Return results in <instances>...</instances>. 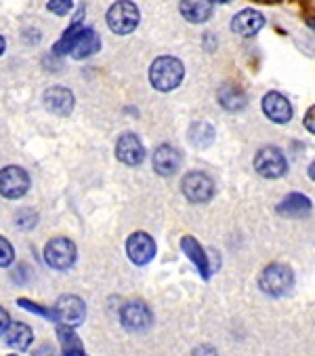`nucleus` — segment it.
I'll use <instances>...</instances> for the list:
<instances>
[{"label": "nucleus", "mask_w": 315, "mask_h": 356, "mask_svg": "<svg viewBox=\"0 0 315 356\" xmlns=\"http://www.w3.org/2000/svg\"><path fill=\"white\" fill-rule=\"evenodd\" d=\"M185 76V67L177 57L164 55V57H158L151 67H149V83L158 89V91H175L181 81Z\"/></svg>", "instance_id": "obj_1"}, {"label": "nucleus", "mask_w": 315, "mask_h": 356, "mask_svg": "<svg viewBox=\"0 0 315 356\" xmlns=\"http://www.w3.org/2000/svg\"><path fill=\"white\" fill-rule=\"evenodd\" d=\"M259 287L271 298H282L294 287V272L286 264H269L259 276Z\"/></svg>", "instance_id": "obj_2"}, {"label": "nucleus", "mask_w": 315, "mask_h": 356, "mask_svg": "<svg viewBox=\"0 0 315 356\" xmlns=\"http://www.w3.org/2000/svg\"><path fill=\"white\" fill-rule=\"evenodd\" d=\"M139 19H141L139 9L130 0H118L108 11V26L114 34H120V36L135 32V28L139 26Z\"/></svg>", "instance_id": "obj_3"}, {"label": "nucleus", "mask_w": 315, "mask_h": 356, "mask_svg": "<svg viewBox=\"0 0 315 356\" xmlns=\"http://www.w3.org/2000/svg\"><path fill=\"white\" fill-rule=\"evenodd\" d=\"M255 169H257L259 175H263L267 179H278L282 175H286L288 161H286V156H284V152L280 148L265 146L255 156Z\"/></svg>", "instance_id": "obj_4"}, {"label": "nucleus", "mask_w": 315, "mask_h": 356, "mask_svg": "<svg viewBox=\"0 0 315 356\" xmlns=\"http://www.w3.org/2000/svg\"><path fill=\"white\" fill-rule=\"evenodd\" d=\"M44 261L53 270H67L76 261V245L69 238H53L44 247Z\"/></svg>", "instance_id": "obj_5"}, {"label": "nucleus", "mask_w": 315, "mask_h": 356, "mask_svg": "<svg viewBox=\"0 0 315 356\" xmlns=\"http://www.w3.org/2000/svg\"><path fill=\"white\" fill-rule=\"evenodd\" d=\"M120 323L130 333H143V331H147L151 327L153 314L147 308V304L135 300V302H128V304L122 306V310H120Z\"/></svg>", "instance_id": "obj_6"}, {"label": "nucleus", "mask_w": 315, "mask_h": 356, "mask_svg": "<svg viewBox=\"0 0 315 356\" xmlns=\"http://www.w3.org/2000/svg\"><path fill=\"white\" fill-rule=\"evenodd\" d=\"M55 318L65 327H80L87 316V306L78 296H61L55 304Z\"/></svg>", "instance_id": "obj_7"}, {"label": "nucleus", "mask_w": 315, "mask_h": 356, "mask_svg": "<svg viewBox=\"0 0 315 356\" xmlns=\"http://www.w3.org/2000/svg\"><path fill=\"white\" fill-rule=\"evenodd\" d=\"M181 190L185 194V198L189 202H208L212 196H214V184L212 179L206 175V173H200V171H191L183 177L181 181Z\"/></svg>", "instance_id": "obj_8"}, {"label": "nucleus", "mask_w": 315, "mask_h": 356, "mask_svg": "<svg viewBox=\"0 0 315 356\" xmlns=\"http://www.w3.org/2000/svg\"><path fill=\"white\" fill-rule=\"evenodd\" d=\"M30 188V175L22 167H5L0 171V194L5 198H22Z\"/></svg>", "instance_id": "obj_9"}, {"label": "nucleus", "mask_w": 315, "mask_h": 356, "mask_svg": "<svg viewBox=\"0 0 315 356\" xmlns=\"http://www.w3.org/2000/svg\"><path fill=\"white\" fill-rule=\"evenodd\" d=\"M126 255L135 266H147L155 257V243L145 232H135L126 241Z\"/></svg>", "instance_id": "obj_10"}, {"label": "nucleus", "mask_w": 315, "mask_h": 356, "mask_svg": "<svg viewBox=\"0 0 315 356\" xmlns=\"http://www.w3.org/2000/svg\"><path fill=\"white\" fill-rule=\"evenodd\" d=\"M116 159L128 167H137L145 161V148L135 133H124L116 144Z\"/></svg>", "instance_id": "obj_11"}, {"label": "nucleus", "mask_w": 315, "mask_h": 356, "mask_svg": "<svg viewBox=\"0 0 315 356\" xmlns=\"http://www.w3.org/2000/svg\"><path fill=\"white\" fill-rule=\"evenodd\" d=\"M181 163H183V154L175 146L162 144L153 152V169H155L158 175H162V177L175 175L181 169Z\"/></svg>", "instance_id": "obj_12"}, {"label": "nucleus", "mask_w": 315, "mask_h": 356, "mask_svg": "<svg viewBox=\"0 0 315 356\" xmlns=\"http://www.w3.org/2000/svg\"><path fill=\"white\" fill-rule=\"evenodd\" d=\"M263 112L269 120L278 122V124H286L292 118V104L288 102V97H284L278 91H269L263 97Z\"/></svg>", "instance_id": "obj_13"}, {"label": "nucleus", "mask_w": 315, "mask_h": 356, "mask_svg": "<svg viewBox=\"0 0 315 356\" xmlns=\"http://www.w3.org/2000/svg\"><path fill=\"white\" fill-rule=\"evenodd\" d=\"M263 26H265V17L255 9H244L231 19V30L238 36H244V38L259 34V30Z\"/></svg>", "instance_id": "obj_14"}, {"label": "nucleus", "mask_w": 315, "mask_h": 356, "mask_svg": "<svg viewBox=\"0 0 315 356\" xmlns=\"http://www.w3.org/2000/svg\"><path fill=\"white\" fill-rule=\"evenodd\" d=\"M44 106L57 116H69L74 110V93L65 87H51L44 91Z\"/></svg>", "instance_id": "obj_15"}, {"label": "nucleus", "mask_w": 315, "mask_h": 356, "mask_svg": "<svg viewBox=\"0 0 315 356\" xmlns=\"http://www.w3.org/2000/svg\"><path fill=\"white\" fill-rule=\"evenodd\" d=\"M181 249L191 259V264L196 266V270L200 272V276L208 280L210 278V261H208V255L202 249V245L194 236H183L181 238Z\"/></svg>", "instance_id": "obj_16"}, {"label": "nucleus", "mask_w": 315, "mask_h": 356, "mask_svg": "<svg viewBox=\"0 0 315 356\" xmlns=\"http://www.w3.org/2000/svg\"><path fill=\"white\" fill-rule=\"evenodd\" d=\"M216 99L219 104L229 110V112H240L246 108V93L242 91V87L233 85V83H225L219 87V93H216Z\"/></svg>", "instance_id": "obj_17"}, {"label": "nucleus", "mask_w": 315, "mask_h": 356, "mask_svg": "<svg viewBox=\"0 0 315 356\" xmlns=\"http://www.w3.org/2000/svg\"><path fill=\"white\" fill-rule=\"evenodd\" d=\"M99 49H101V38L97 36V32L91 30V28H85L80 34H78V38H76L69 53H71L74 59H87V57L95 55Z\"/></svg>", "instance_id": "obj_18"}, {"label": "nucleus", "mask_w": 315, "mask_h": 356, "mask_svg": "<svg viewBox=\"0 0 315 356\" xmlns=\"http://www.w3.org/2000/svg\"><path fill=\"white\" fill-rule=\"evenodd\" d=\"M275 211L284 218H305L311 211V200L300 192H292L278 204Z\"/></svg>", "instance_id": "obj_19"}, {"label": "nucleus", "mask_w": 315, "mask_h": 356, "mask_svg": "<svg viewBox=\"0 0 315 356\" xmlns=\"http://www.w3.org/2000/svg\"><path fill=\"white\" fill-rule=\"evenodd\" d=\"M181 15L191 24H204L212 15L210 0H181Z\"/></svg>", "instance_id": "obj_20"}, {"label": "nucleus", "mask_w": 315, "mask_h": 356, "mask_svg": "<svg viewBox=\"0 0 315 356\" xmlns=\"http://www.w3.org/2000/svg\"><path fill=\"white\" fill-rule=\"evenodd\" d=\"M5 335H7V343L13 350H28L34 339V333L26 323H11Z\"/></svg>", "instance_id": "obj_21"}, {"label": "nucleus", "mask_w": 315, "mask_h": 356, "mask_svg": "<svg viewBox=\"0 0 315 356\" xmlns=\"http://www.w3.org/2000/svg\"><path fill=\"white\" fill-rule=\"evenodd\" d=\"M57 335H59V341H61V348H63V356H85L83 341H80V337L74 333L71 327L59 325L57 327Z\"/></svg>", "instance_id": "obj_22"}, {"label": "nucleus", "mask_w": 315, "mask_h": 356, "mask_svg": "<svg viewBox=\"0 0 315 356\" xmlns=\"http://www.w3.org/2000/svg\"><path fill=\"white\" fill-rule=\"evenodd\" d=\"M189 141H191V146H196V148H208L214 141V127L210 122H206V120L194 122L189 127Z\"/></svg>", "instance_id": "obj_23"}, {"label": "nucleus", "mask_w": 315, "mask_h": 356, "mask_svg": "<svg viewBox=\"0 0 315 356\" xmlns=\"http://www.w3.org/2000/svg\"><path fill=\"white\" fill-rule=\"evenodd\" d=\"M83 13H85V9H80V15H78L76 19H74V24L63 32V36L57 40V44H55V53L57 55H65V53H69L71 51V47H74V42H76V38H78V34H80L85 28H83V24H80V19H83Z\"/></svg>", "instance_id": "obj_24"}, {"label": "nucleus", "mask_w": 315, "mask_h": 356, "mask_svg": "<svg viewBox=\"0 0 315 356\" xmlns=\"http://www.w3.org/2000/svg\"><path fill=\"white\" fill-rule=\"evenodd\" d=\"M38 224V216H36V211L34 209H22L15 213V226L24 232L32 230L34 226Z\"/></svg>", "instance_id": "obj_25"}, {"label": "nucleus", "mask_w": 315, "mask_h": 356, "mask_svg": "<svg viewBox=\"0 0 315 356\" xmlns=\"http://www.w3.org/2000/svg\"><path fill=\"white\" fill-rule=\"evenodd\" d=\"M17 304H19L24 310H28V312H32V314H38V316H42V318H46V321H57V318H55V310H51V308H44V306H40V304H34V302H30V300H26V298L17 300Z\"/></svg>", "instance_id": "obj_26"}, {"label": "nucleus", "mask_w": 315, "mask_h": 356, "mask_svg": "<svg viewBox=\"0 0 315 356\" xmlns=\"http://www.w3.org/2000/svg\"><path fill=\"white\" fill-rule=\"evenodd\" d=\"M15 259V253H13V245L5 238V236H0V268H7L11 266Z\"/></svg>", "instance_id": "obj_27"}, {"label": "nucleus", "mask_w": 315, "mask_h": 356, "mask_svg": "<svg viewBox=\"0 0 315 356\" xmlns=\"http://www.w3.org/2000/svg\"><path fill=\"white\" fill-rule=\"evenodd\" d=\"M46 7H49L51 13L63 17V15H67L69 9H71V0H49V5H46Z\"/></svg>", "instance_id": "obj_28"}, {"label": "nucleus", "mask_w": 315, "mask_h": 356, "mask_svg": "<svg viewBox=\"0 0 315 356\" xmlns=\"http://www.w3.org/2000/svg\"><path fill=\"white\" fill-rule=\"evenodd\" d=\"M305 129L315 135V106H311L305 114Z\"/></svg>", "instance_id": "obj_29"}, {"label": "nucleus", "mask_w": 315, "mask_h": 356, "mask_svg": "<svg viewBox=\"0 0 315 356\" xmlns=\"http://www.w3.org/2000/svg\"><path fill=\"white\" fill-rule=\"evenodd\" d=\"M191 356H219V352H216L212 346L204 343V346H198V348L194 350V354H191Z\"/></svg>", "instance_id": "obj_30"}, {"label": "nucleus", "mask_w": 315, "mask_h": 356, "mask_svg": "<svg viewBox=\"0 0 315 356\" xmlns=\"http://www.w3.org/2000/svg\"><path fill=\"white\" fill-rule=\"evenodd\" d=\"M9 325H11V316H9V312L3 306H0V335L7 333Z\"/></svg>", "instance_id": "obj_31"}, {"label": "nucleus", "mask_w": 315, "mask_h": 356, "mask_svg": "<svg viewBox=\"0 0 315 356\" xmlns=\"http://www.w3.org/2000/svg\"><path fill=\"white\" fill-rule=\"evenodd\" d=\"M32 356H55V348H53L51 343H42V346H38V348L34 350Z\"/></svg>", "instance_id": "obj_32"}, {"label": "nucleus", "mask_w": 315, "mask_h": 356, "mask_svg": "<svg viewBox=\"0 0 315 356\" xmlns=\"http://www.w3.org/2000/svg\"><path fill=\"white\" fill-rule=\"evenodd\" d=\"M309 177L315 181V161H313V163H311V167H309Z\"/></svg>", "instance_id": "obj_33"}, {"label": "nucleus", "mask_w": 315, "mask_h": 356, "mask_svg": "<svg viewBox=\"0 0 315 356\" xmlns=\"http://www.w3.org/2000/svg\"><path fill=\"white\" fill-rule=\"evenodd\" d=\"M5 49H7V42H5V38H3V36H0V55L5 53Z\"/></svg>", "instance_id": "obj_34"}, {"label": "nucleus", "mask_w": 315, "mask_h": 356, "mask_svg": "<svg viewBox=\"0 0 315 356\" xmlns=\"http://www.w3.org/2000/svg\"><path fill=\"white\" fill-rule=\"evenodd\" d=\"M210 3H212V5H214V3H219V5H225L227 0H210Z\"/></svg>", "instance_id": "obj_35"}, {"label": "nucleus", "mask_w": 315, "mask_h": 356, "mask_svg": "<svg viewBox=\"0 0 315 356\" xmlns=\"http://www.w3.org/2000/svg\"><path fill=\"white\" fill-rule=\"evenodd\" d=\"M311 26H313V28H315V22H311Z\"/></svg>", "instance_id": "obj_36"}, {"label": "nucleus", "mask_w": 315, "mask_h": 356, "mask_svg": "<svg viewBox=\"0 0 315 356\" xmlns=\"http://www.w3.org/2000/svg\"><path fill=\"white\" fill-rule=\"evenodd\" d=\"M9 356H17V354H9Z\"/></svg>", "instance_id": "obj_37"}, {"label": "nucleus", "mask_w": 315, "mask_h": 356, "mask_svg": "<svg viewBox=\"0 0 315 356\" xmlns=\"http://www.w3.org/2000/svg\"><path fill=\"white\" fill-rule=\"evenodd\" d=\"M85 356H87V354H85Z\"/></svg>", "instance_id": "obj_38"}]
</instances>
